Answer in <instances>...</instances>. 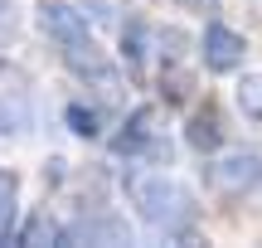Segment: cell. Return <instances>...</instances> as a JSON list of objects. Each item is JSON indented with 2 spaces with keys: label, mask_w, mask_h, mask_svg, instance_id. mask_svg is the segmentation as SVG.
<instances>
[{
  "label": "cell",
  "mask_w": 262,
  "mask_h": 248,
  "mask_svg": "<svg viewBox=\"0 0 262 248\" xmlns=\"http://www.w3.org/2000/svg\"><path fill=\"white\" fill-rule=\"evenodd\" d=\"M68 127L78 136H97V112L93 107H68Z\"/></svg>",
  "instance_id": "cell-13"
},
{
  "label": "cell",
  "mask_w": 262,
  "mask_h": 248,
  "mask_svg": "<svg viewBox=\"0 0 262 248\" xmlns=\"http://www.w3.org/2000/svg\"><path fill=\"white\" fill-rule=\"evenodd\" d=\"M131 195L141 204V219L156 234H165V239H189L194 234L199 210H194L185 185H175V180H131Z\"/></svg>",
  "instance_id": "cell-1"
},
{
  "label": "cell",
  "mask_w": 262,
  "mask_h": 248,
  "mask_svg": "<svg viewBox=\"0 0 262 248\" xmlns=\"http://www.w3.org/2000/svg\"><path fill=\"white\" fill-rule=\"evenodd\" d=\"M122 44H126V58H131V68H141V58H146V29H141V25H126Z\"/></svg>",
  "instance_id": "cell-12"
},
{
  "label": "cell",
  "mask_w": 262,
  "mask_h": 248,
  "mask_svg": "<svg viewBox=\"0 0 262 248\" xmlns=\"http://www.w3.org/2000/svg\"><path fill=\"white\" fill-rule=\"evenodd\" d=\"M112 146H117L122 156H141V151L150 146L156 156H165V161H170V146H160V141H156V107H136V112L126 117V132L117 136Z\"/></svg>",
  "instance_id": "cell-5"
},
{
  "label": "cell",
  "mask_w": 262,
  "mask_h": 248,
  "mask_svg": "<svg viewBox=\"0 0 262 248\" xmlns=\"http://www.w3.org/2000/svg\"><path fill=\"white\" fill-rule=\"evenodd\" d=\"M243 54H248L243 34H233L228 25H209L204 29V68L209 73H233L243 64Z\"/></svg>",
  "instance_id": "cell-4"
},
{
  "label": "cell",
  "mask_w": 262,
  "mask_h": 248,
  "mask_svg": "<svg viewBox=\"0 0 262 248\" xmlns=\"http://www.w3.org/2000/svg\"><path fill=\"white\" fill-rule=\"evenodd\" d=\"M58 239V224L49 219V214H34V219L25 224V234H19V243H54Z\"/></svg>",
  "instance_id": "cell-10"
},
{
  "label": "cell",
  "mask_w": 262,
  "mask_h": 248,
  "mask_svg": "<svg viewBox=\"0 0 262 248\" xmlns=\"http://www.w3.org/2000/svg\"><path fill=\"white\" fill-rule=\"evenodd\" d=\"M39 29H44V34L54 39L58 49H68V44H83V39H93V34H88V19L78 15L73 5H63V0H49V5H39Z\"/></svg>",
  "instance_id": "cell-3"
},
{
  "label": "cell",
  "mask_w": 262,
  "mask_h": 248,
  "mask_svg": "<svg viewBox=\"0 0 262 248\" xmlns=\"http://www.w3.org/2000/svg\"><path fill=\"white\" fill-rule=\"evenodd\" d=\"M63 239L68 243H131V234H126L122 219H83V224H73Z\"/></svg>",
  "instance_id": "cell-8"
},
{
  "label": "cell",
  "mask_w": 262,
  "mask_h": 248,
  "mask_svg": "<svg viewBox=\"0 0 262 248\" xmlns=\"http://www.w3.org/2000/svg\"><path fill=\"white\" fill-rule=\"evenodd\" d=\"M214 185L224 195H253L257 185H262V156H253V151L224 156V161L214 166Z\"/></svg>",
  "instance_id": "cell-2"
},
{
  "label": "cell",
  "mask_w": 262,
  "mask_h": 248,
  "mask_svg": "<svg viewBox=\"0 0 262 248\" xmlns=\"http://www.w3.org/2000/svg\"><path fill=\"white\" fill-rule=\"evenodd\" d=\"M185 136H189V146H194V151H219V141H224V117H219V107L204 102L194 117H189Z\"/></svg>",
  "instance_id": "cell-6"
},
{
  "label": "cell",
  "mask_w": 262,
  "mask_h": 248,
  "mask_svg": "<svg viewBox=\"0 0 262 248\" xmlns=\"http://www.w3.org/2000/svg\"><path fill=\"white\" fill-rule=\"evenodd\" d=\"M238 107H243L253 122H262V78H243V88H238Z\"/></svg>",
  "instance_id": "cell-11"
},
{
  "label": "cell",
  "mask_w": 262,
  "mask_h": 248,
  "mask_svg": "<svg viewBox=\"0 0 262 248\" xmlns=\"http://www.w3.org/2000/svg\"><path fill=\"white\" fill-rule=\"evenodd\" d=\"M15 214H19V180L15 171H0V239H10Z\"/></svg>",
  "instance_id": "cell-9"
},
{
  "label": "cell",
  "mask_w": 262,
  "mask_h": 248,
  "mask_svg": "<svg viewBox=\"0 0 262 248\" xmlns=\"http://www.w3.org/2000/svg\"><path fill=\"white\" fill-rule=\"evenodd\" d=\"M10 34H15V10H10L5 0H0V44H5Z\"/></svg>",
  "instance_id": "cell-14"
},
{
  "label": "cell",
  "mask_w": 262,
  "mask_h": 248,
  "mask_svg": "<svg viewBox=\"0 0 262 248\" xmlns=\"http://www.w3.org/2000/svg\"><path fill=\"white\" fill-rule=\"evenodd\" d=\"M63 58H68V68H73V73H83V78H97V83H112V64H107L102 54H97V44L93 39H83V44H68L63 49Z\"/></svg>",
  "instance_id": "cell-7"
}]
</instances>
